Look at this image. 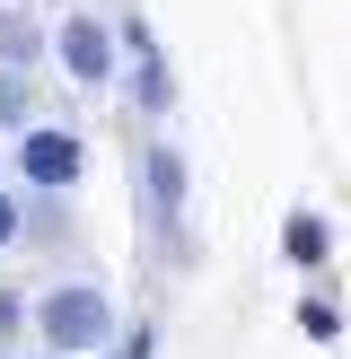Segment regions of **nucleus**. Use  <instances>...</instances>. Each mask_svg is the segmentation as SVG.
I'll list each match as a JSON object with an SVG mask.
<instances>
[{
  "label": "nucleus",
  "mask_w": 351,
  "mask_h": 359,
  "mask_svg": "<svg viewBox=\"0 0 351 359\" xmlns=\"http://www.w3.org/2000/svg\"><path fill=\"white\" fill-rule=\"evenodd\" d=\"M27 325L53 359H97V351H114V298L97 280H62V290L27 298Z\"/></svg>",
  "instance_id": "obj_1"
},
{
  "label": "nucleus",
  "mask_w": 351,
  "mask_h": 359,
  "mask_svg": "<svg viewBox=\"0 0 351 359\" xmlns=\"http://www.w3.org/2000/svg\"><path fill=\"white\" fill-rule=\"evenodd\" d=\"M9 167L27 175L35 193H70V184L88 175V140L62 132V123H27V132H18V149H9Z\"/></svg>",
  "instance_id": "obj_2"
},
{
  "label": "nucleus",
  "mask_w": 351,
  "mask_h": 359,
  "mask_svg": "<svg viewBox=\"0 0 351 359\" xmlns=\"http://www.w3.org/2000/svg\"><path fill=\"white\" fill-rule=\"evenodd\" d=\"M44 44L62 53V70H70L79 88H105V79H114V53H123V44H114V27H105V18H88V9H79V18H62Z\"/></svg>",
  "instance_id": "obj_3"
},
{
  "label": "nucleus",
  "mask_w": 351,
  "mask_h": 359,
  "mask_svg": "<svg viewBox=\"0 0 351 359\" xmlns=\"http://www.w3.org/2000/svg\"><path fill=\"white\" fill-rule=\"evenodd\" d=\"M281 255H290L298 272H316V263L333 255V228L316 219V210H290V219H281Z\"/></svg>",
  "instance_id": "obj_4"
},
{
  "label": "nucleus",
  "mask_w": 351,
  "mask_h": 359,
  "mask_svg": "<svg viewBox=\"0 0 351 359\" xmlns=\"http://www.w3.org/2000/svg\"><path fill=\"white\" fill-rule=\"evenodd\" d=\"M140 175H150V210L176 228V210H185V158H176V149H150V167H140Z\"/></svg>",
  "instance_id": "obj_5"
},
{
  "label": "nucleus",
  "mask_w": 351,
  "mask_h": 359,
  "mask_svg": "<svg viewBox=\"0 0 351 359\" xmlns=\"http://www.w3.org/2000/svg\"><path fill=\"white\" fill-rule=\"evenodd\" d=\"M132 105H140V114H167V105H176V79H167L158 53H132Z\"/></svg>",
  "instance_id": "obj_6"
},
{
  "label": "nucleus",
  "mask_w": 351,
  "mask_h": 359,
  "mask_svg": "<svg viewBox=\"0 0 351 359\" xmlns=\"http://www.w3.org/2000/svg\"><path fill=\"white\" fill-rule=\"evenodd\" d=\"M35 53H44V27L18 18V9H0V70H27Z\"/></svg>",
  "instance_id": "obj_7"
},
{
  "label": "nucleus",
  "mask_w": 351,
  "mask_h": 359,
  "mask_svg": "<svg viewBox=\"0 0 351 359\" xmlns=\"http://www.w3.org/2000/svg\"><path fill=\"white\" fill-rule=\"evenodd\" d=\"M35 97H27V70H0V132H27Z\"/></svg>",
  "instance_id": "obj_8"
},
{
  "label": "nucleus",
  "mask_w": 351,
  "mask_h": 359,
  "mask_svg": "<svg viewBox=\"0 0 351 359\" xmlns=\"http://www.w3.org/2000/svg\"><path fill=\"white\" fill-rule=\"evenodd\" d=\"M298 325H307V342H333L343 333V307L333 298H298Z\"/></svg>",
  "instance_id": "obj_9"
},
{
  "label": "nucleus",
  "mask_w": 351,
  "mask_h": 359,
  "mask_svg": "<svg viewBox=\"0 0 351 359\" xmlns=\"http://www.w3.org/2000/svg\"><path fill=\"white\" fill-rule=\"evenodd\" d=\"M18 237H27V210H18V193H0V255H9Z\"/></svg>",
  "instance_id": "obj_10"
},
{
  "label": "nucleus",
  "mask_w": 351,
  "mask_h": 359,
  "mask_svg": "<svg viewBox=\"0 0 351 359\" xmlns=\"http://www.w3.org/2000/svg\"><path fill=\"white\" fill-rule=\"evenodd\" d=\"M18 325H27V298H18V290H0V342H18Z\"/></svg>",
  "instance_id": "obj_11"
},
{
  "label": "nucleus",
  "mask_w": 351,
  "mask_h": 359,
  "mask_svg": "<svg viewBox=\"0 0 351 359\" xmlns=\"http://www.w3.org/2000/svg\"><path fill=\"white\" fill-rule=\"evenodd\" d=\"M114 359H158V333H150V325H140V333H132V342H123Z\"/></svg>",
  "instance_id": "obj_12"
}]
</instances>
